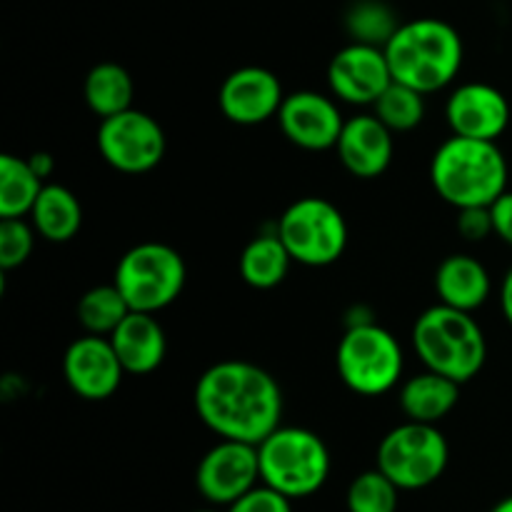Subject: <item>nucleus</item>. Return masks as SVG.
Returning a JSON list of instances; mask_svg holds the SVG:
<instances>
[{
    "mask_svg": "<svg viewBox=\"0 0 512 512\" xmlns=\"http://www.w3.org/2000/svg\"><path fill=\"white\" fill-rule=\"evenodd\" d=\"M413 350L425 370L445 375L455 383H468L480 375L488 360V340L473 313L433 305L413 325Z\"/></svg>",
    "mask_w": 512,
    "mask_h": 512,
    "instance_id": "obj_4",
    "label": "nucleus"
},
{
    "mask_svg": "<svg viewBox=\"0 0 512 512\" xmlns=\"http://www.w3.org/2000/svg\"><path fill=\"white\" fill-rule=\"evenodd\" d=\"M458 230L470 243H478V240H485L488 235H495L490 208H460Z\"/></svg>",
    "mask_w": 512,
    "mask_h": 512,
    "instance_id": "obj_31",
    "label": "nucleus"
},
{
    "mask_svg": "<svg viewBox=\"0 0 512 512\" xmlns=\"http://www.w3.org/2000/svg\"><path fill=\"white\" fill-rule=\"evenodd\" d=\"M195 413L220 440L260 445L283 420L278 380L248 360H223L195 383Z\"/></svg>",
    "mask_w": 512,
    "mask_h": 512,
    "instance_id": "obj_1",
    "label": "nucleus"
},
{
    "mask_svg": "<svg viewBox=\"0 0 512 512\" xmlns=\"http://www.w3.org/2000/svg\"><path fill=\"white\" fill-rule=\"evenodd\" d=\"M30 225L40 238L50 240V243H68L83 225L80 200L65 185H43L33 210H30Z\"/></svg>",
    "mask_w": 512,
    "mask_h": 512,
    "instance_id": "obj_21",
    "label": "nucleus"
},
{
    "mask_svg": "<svg viewBox=\"0 0 512 512\" xmlns=\"http://www.w3.org/2000/svg\"><path fill=\"white\" fill-rule=\"evenodd\" d=\"M290 258L278 233H263L250 240L240 253V278L255 290H270L288 275Z\"/></svg>",
    "mask_w": 512,
    "mask_h": 512,
    "instance_id": "obj_22",
    "label": "nucleus"
},
{
    "mask_svg": "<svg viewBox=\"0 0 512 512\" xmlns=\"http://www.w3.org/2000/svg\"><path fill=\"white\" fill-rule=\"evenodd\" d=\"M285 93L278 75L260 65H245L223 80L218 93L220 110L235 125H260L278 118Z\"/></svg>",
    "mask_w": 512,
    "mask_h": 512,
    "instance_id": "obj_15",
    "label": "nucleus"
},
{
    "mask_svg": "<svg viewBox=\"0 0 512 512\" xmlns=\"http://www.w3.org/2000/svg\"><path fill=\"white\" fill-rule=\"evenodd\" d=\"M98 150L105 163L125 175L158 168L165 155V133L153 115L128 108L100 120Z\"/></svg>",
    "mask_w": 512,
    "mask_h": 512,
    "instance_id": "obj_10",
    "label": "nucleus"
},
{
    "mask_svg": "<svg viewBox=\"0 0 512 512\" xmlns=\"http://www.w3.org/2000/svg\"><path fill=\"white\" fill-rule=\"evenodd\" d=\"M35 245V228L23 218H0V268H20Z\"/></svg>",
    "mask_w": 512,
    "mask_h": 512,
    "instance_id": "obj_29",
    "label": "nucleus"
},
{
    "mask_svg": "<svg viewBox=\"0 0 512 512\" xmlns=\"http://www.w3.org/2000/svg\"><path fill=\"white\" fill-rule=\"evenodd\" d=\"M435 293L443 305L475 313L493 295V278L478 258L455 253L435 270Z\"/></svg>",
    "mask_w": 512,
    "mask_h": 512,
    "instance_id": "obj_19",
    "label": "nucleus"
},
{
    "mask_svg": "<svg viewBox=\"0 0 512 512\" xmlns=\"http://www.w3.org/2000/svg\"><path fill=\"white\" fill-rule=\"evenodd\" d=\"M28 163H30V168L35 170V175H38L40 180L50 178V175H53V170H55V160H53V155H50V153H33L28 158Z\"/></svg>",
    "mask_w": 512,
    "mask_h": 512,
    "instance_id": "obj_33",
    "label": "nucleus"
},
{
    "mask_svg": "<svg viewBox=\"0 0 512 512\" xmlns=\"http://www.w3.org/2000/svg\"><path fill=\"white\" fill-rule=\"evenodd\" d=\"M260 483L290 500L320 493L330 478V450L318 433L280 425L258 445Z\"/></svg>",
    "mask_w": 512,
    "mask_h": 512,
    "instance_id": "obj_5",
    "label": "nucleus"
},
{
    "mask_svg": "<svg viewBox=\"0 0 512 512\" xmlns=\"http://www.w3.org/2000/svg\"><path fill=\"white\" fill-rule=\"evenodd\" d=\"M255 485H260L258 445L220 440L195 468V488L215 508H228Z\"/></svg>",
    "mask_w": 512,
    "mask_h": 512,
    "instance_id": "obj_11",
    "label": "nucleus"
},
{
    "mask_svg": "<svg viewBox=\"0 0 512 512\" xmlns=\"http://www.w3.org/2000/svg\"><path fill=\"white\" fill-rule=\"evenodd\" d=\"M393 130L375 113L353 115L345 120L343 133H340L335 150L350 175L363 180L380 178L393 163Z\"/></svg>",
    "mask_w": 512,
    "mask_h": 512,
    "instance_id": "obj_17",
    "label": "nucleus"
},
{
    "mask_svg": "<svg viewBox=\"0 0 512 512\" xmlns=\"http://www.w3.org/2000/svg\"><path fill=\"white\" fill-rule=\"evenodd\" d=\"M403 490L383 473L373 468L355 475L345 493L348 512H398Z\"/></svg>",
    "mask_w": 512,
    "mask_h": 512,
    "instance_id": "obj_27",
    "label": "nucleus"
},
{
    "mask_svg": "<svg viewBox=\"0 0 512 512\" xmlns=\"http://www.w3.org/2000/svg\"><path fill=\"white\" fill-rule=\"evenodd\" d=\"M460 400V383L445 378V375L423 370L400 385L398 403L405 418L415 423L438 425L448 418Z\"/></svg>",
    "mask_w": 512,
    "mask_h": 512,
    "instance_id": "obj_20",
    "label": "nucleus"
},
{
    "mask_svg": "<svg viewBox=\"0 0 512 512\" xmlns=\"http://www.w3.org/2000/svg\"><path fill=\"white\" fill-rule=\"evenodd\" d=\"M373 113L378 115L380 123L388 125L393 133H408L418 128L425 118V95L410 85L393 83L385 88V93L375 100Z\"/></svg>",
    "mask_w": 512,
    "mask_h": 512,
    "instance_id": "obj_28",
    "label": "nucleus"
},
{
    "mask_svg": "<svg viewBox=\"0 0 512 512\" xmlns=\"http://www.w3.org/2000/svg\"><path fill=\"white\" fill-rule=\"evenodd\" d=\"M450 463V445L438 425L405 420L385 433L375 453V468L383 470L403 493H415L438 483Z\"/></svg>",
    "mask_w": 512,
    "mask_h": 512,
    "instance_id": "obj_7",
    "label": "nucleus"
},
{
    "mask_svg": "<svg viewBox=\"0 0 512 512\" xmlns=\"http://www.w3.org/2000/svg\"><path fill=\"white\" fill-rule=\"evenodd\" d=\"M490 512H512V495H508V498H503L500 503L493 505V510Z\"/></svg>",
    "mask_w": 512,
    "mask_h": 512,
    "instance_id": "obj_35",
    "label": "nucleus"
},
{
    "mask_svg": "<svg viewBox=\"0 0 512 512\" xmlns=\"http://www.w3.org/2000/svg\"><path fill=\"white\" fill-rule=\"evenodd\" d=\"M133 93V78L118 63H98L85 75V103L100 120L128 110L133 105Z\"/></svg>",
    "mask_w": 512,
    "mask_h": 512,
    "instance_id": "obj_23",
    "label": "nucleus"
},
{
    "mask_svg": "<svg viewBox=\"0 0 512 512\" xmlns=\"http://www.w3.org/2000/svg\"><path fill=\"white\" fill-rule=\"evenodd\" d=\"M335 365L345 388L363 398H378L400 383L405 355L398 338L370 320L345 328L335 350Z\"/></svg>",
    "mask_w": 512,
    "mask_h": 512,
    "instance_id": "obj_6",
    "label": "nucleus"
},
{
    "mask_svg": "<svg viewBox=\"0 0 512 512\" xmlns=\"http://www.w3.org/2000/svg\"><path fill=\"white\" fill-rule=\"evenodd\" d=\"M185 278L188 270L178 250L165 243H140L118 260L113 283L130 310L160 313L180 298Z\"/></svg>",
    "mask_w": 512,
    "mask_h": 512,
    "instance_id": "obj_8",
    "label": "nucleus"
},
{
    "mask_svg": "<svg viewBox=\"0 0 512 512\" xmlns=\"http://www.w3.org/2000/svg\"><path fill=\"white\" fill-rule=\"evenodd\" d=\"M383 50L393 80L410 85L423 95L448 88L458 78L465 58L460 33L440 18L400 23Z\"/></svg>",
    "mask_w": 512,
    "mask_h": 512,
    "instance_id": "obj_3",
    "label": "nucleus"
},
{
    "mask_svg": "<svg viewBox=\"0 0 512 512\" xmlns=\"http://www.w3.org/2000/svg\"><path fill=\"white\" fill-rule=\"evenodd\" d=\"M63 375L68 388L83 400H108L120 388L125 370L105 335H80L63 355Z\"/></svg>",
    "mask_w": 512,
    "mask_h": 512,
    "instance_id": "obj_14",
    "label": "nucleus"
},
{
    "mask_svg": "<svg viewBox=\"0 0 512 512\" xmlns=\"http://www.w3.org/2000/svg\"><path fill=\"white\" fill-rule=\"evenodd\" d=\"M393 83L385 50L378 45L350 43L333 55L328 65V85L335 100L348 105H370Z\"/></svg>",
    "mask_w": 512,
    "mask_h": 512,
    "instance_id": "obj_12",
    "label": "nucleus"
},
{
    "mask_svg": "<svg viewBox=\"0 0 512 512\" xmlns=\"http://www.w3.org/2000/svg\"><path fill=\"white\" fill-rule=\"evenodd\" d=\"M500 310H503L505 320H508V325L512 328V265L508 268V273H505L503 285H500Z\"/></svg>",
    "mask_w": 512,
    "mask_h": 512,
    "instance_id": "obj_34",
    "label": "nucleus"
},
{
    "mask_svg": "<svg viewBox=\"0 0 512 512\" xmlns=\"http://www.w3.org/2000/svg\"><path fill=\"white\" fill-rule=\"evenodd\" d=\"M275 233L288 248L293 263L325 268L343 258L348 248V223L330 200L300 198L280 215Z\"/></svg>",
    "mask_w": 512,
    "mask_h": 512,
    "instance_id": "obj_9",
    "label": "nucleus"
},
{
    "mask_svg": "<svg viewBox=\"0 0 512 512\" xmlns=\"http://www.w3.org/2000/svg\"><path fill=\"white\" fill-rule=\"evenodd\" d=\"M193 512H225V508H215V505H210V508H198Z\"/></svg>",
    "mask_w": 512,
    "mask_h": 512,
    "instance_id": "obj_36",
    "label": "nucleus"
},
{
    "mask_svg": "<svg viewBox=\"0 0 512 512\" xmlns=\"http://www.w3.org/2000/svg\"><path fill=\"white\" fill-rule=\"evenodd\" d=\"M43 190V180L30 168L28 158L0 155V218L30 215L35 200Z\"/></svg>",
    "mask_w": 512,
    "mask_h": 512,
    "instance_id": "obj_24",
    "label": "nucleus"
},
{
    "mask_svg": "<svg viewBox=\"0 0 512 512\" xmlns=\"http://www.w3.org/2000/svg\"><path fill=\"white\" fill-rule=\"evenodd\" d=\"M398 28L400 23L395 18V10L385 0H355L345 10V30L353 43L385 48Z\"/></svg>",
    "mask_w": 512,
    "mask_h": 512,
    "instance_id": "obj_26",
    "label": "nucleus"
},
{
    "mask_svg": "<svg viewBox=\"0 0 512 512\" xmlns=\"http://www.w3.org/2000/svg\"><path fill=\"white\" fill-rule=\"evenodd\" d=\"M490 215H493L495 235L512 248V190H505V193L490 205Z\"/></svg>",
    "mask_w": 512,
    "mask_h": 512,
    "instance_id": "obj_32",
    "label": "nucleus"
},
{
    "mask_svg": "<svg viewBox=\"0 0 512 512\" xmlns=\"http://www.w3.org/2000/svg\"><path fill=\"white\" fill-rule=\"evenodd\" d=\"M508 160L495 140L453 135L430 160V183L453 208H490L508 190Z\"/></svg>",
    "mask_w": 512,
    "mask_h": 512,
    "instance_id": "obj_2",
    "label": "nucleus"
},
{
    "mask_svg": "<svg viewBox=\"0 0 512 512\" xmlns=\"http://www.w3.org/2000/svg\"><path fill=\"white\" fill-rule=\"evenodd\" d=\"M108 338L128 375H150L163 365L165 353H168L165 330L155 320V313L130 310Z\"/></svg>",
    "mask_w": 512,
    "mask_h": 512,
    "instance_id": "obj_18",
    "label": "nucleus"
},
{
    "mask_svg": "<svg viewBox=\"0 0 512 512\" xmlns=\"http://www.w3.org/2000/svg\"><path fill=\"white\" fill-rule=\"evenodd\" d=\"M278 123L285 138L298 148L328 150L338 143L345 118L330 95L318 90H295L285 95L278 110Z\"/></svg>",
    "mask_w": 512,
    "mask_h": 512,
    "instance_id": "obj_13",
    "label": "nucleus"
},
{
    "mask_svg": "<svg viewBox=\"0 0 512 512\" xmlns=\"http://www.w3.org/2000/svg\"><path fill=\"white\" fill-rule=\"evenodd\" d=\"M128 313V300L115 288V283L95 285V288L85 290L78 300V323L90 335H105L108 338Z\"/></svg>",
    "mask_w": 512,
    "mask_h": 512,
    "instance_id": "obj_25",
    "label": "nucleus"
},
{
    "mask_svg": "<svg viewBox=\"0 0 512 512\" xmlns=\"http://www.w3.org/2000/svg\"><path fill=\"white\" fill-rule=\"evenodd\" d=\"M510 103L503 90L490 83H463L450 93L445 103V118H448L453 135L475 140H495L508 130L510 125Z\"/></svg>",
    "mask_w": 512,
    "mask_h": 512,
    "instance_id": "obj_16",
    "label": "nucleus"
},
{
    "mask_svg": "<svg viewBox=\"0 0 512 512\" xmlns=\"http://www.w3.org/2000/svg\"><path fill=\"white\" fill-rule=\"evenodd\" d=\"M225 512H293V500L260 483L253 490H248L243 498L235 500L233 505H228Z\"/></svg>",
    "mask_w": 512,
    "mask_h": 512,
    "instance_id": "obj_30",
    "label": "nucleus"
}]
</instances>
